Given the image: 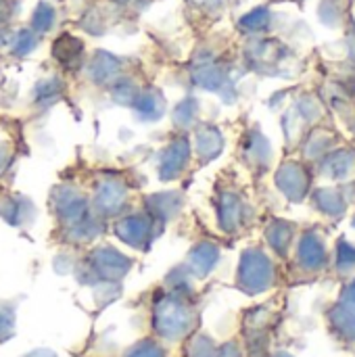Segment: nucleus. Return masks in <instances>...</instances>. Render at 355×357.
I'll list each match as a JSON object with an SVG mask.
<instances>
[{
    "label": "nucleus",
    "instance_id": "2",
    "mask_svg": "<svg viewBox=\"0 0 355 357\" xmlns=\"http://www.w3.org/2000/svg\"><path fill=\"white\" fill-rule=\"evenodd\" d=\"M352 266H355V249H352V247H341L339 268L341 270H352Z\"/></svg>",
    "mask_w": 355,
    "mask_h": 357
},
{
    "label": "nucleus",
    "instance_id": "1",
    "mask_svg": "<svg viewBox=\"0 0 355 357\" xmlns=\"http://www.w3.org/2000/svg\"><path fill=\"white\" fill-rule=\"evenodd\" d=\"M301 259L305 261V266L318 268V266L324 264V251H322V247H320L318 243H310V241H308V243L301 247Z\"/></svg>",
    "mask_w": 355,
    "mask_h": 357
},
{
    "label": "nucleus",
    "instance_id": "4",
    "mask_svg": "<svg viewBox=\"0 0 355 357\" xmlns=\"http://www.w3.org/2000/svg\"><path fill=\"white\" fill-rule=\"evenodd\" d=\"M285 357H287V356H285Z\"/></svg>",
    "mask_w": 355,
    "mask_h": 357
},
{
    "label": "nucleus",
    "instance_id": "3",
    "mask_svg": "<svg viewBox=\"0 0 355 357\" xmlns=\"http://www.w3.org/2000/svg\"><path fill=\"white\" fill-rule=\"evenodd\" d=\"M343 305H345L349 312H354L355 314V282H352V284L345 289V293H343Z\"/></svg>",
    "mask_w": 355,
    "mask_h": 357
}]
</instances>
